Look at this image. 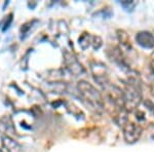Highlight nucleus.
Returning a JSON list of instances; mask_svg holds the SVG:
<instances>
[{
    "label": "nucleus",
    "instance_id": "obj_1",
    "mask_svg": "<svg viewBox=\"0 0 154 152\" xmlns=\"http://www.w3.org/2000/svg\"><path fill=\"white\" fill-rule=\"evenodd\" d=\"M77 91H78L80 98L82 99L83 103L91 111L96 112V113L103 112L104 108H105L104 98L93 84L85 80H80L77 83Z\"/></svg>",
    "mask_w": 154,
    "mask_h": 152
},
{
    "label": "nucleus",
    "instance_id": "obj_2",
    "mask_svg": "<svg viewBox=\"0 0 154 152\" xmlns=\"http://www.w3.org/2000/svg\"><path fill=\"white\" fill-rule=\"evenodd\" d=\"M125 108L128 111H135L142 102V88L137 76H130L122 89Z\"/></svg>",
    "mask_w": 154,
    "mask_h": 152
},
{
    "label": "nucleus",
    "instance_id": "obj_3",
    "mask_svg": "<svg viewBox=\"0 0 154 152\" xmlns=\"http://www.w3.org/2000/svg\"><path fill=\"white\" fill-rule=\"evenodd\" d=\"M91 70L95 80L98 82L99 85L103 88V89L111 83L106 65H104L101 62H91Z\"/></svg>",
    "mask_w": 154,
    "mask_h": 152
},
{
    "label": "nucleus",
    "instance_id": "obj_4",
    "mask_svg": "<svg viewBox=\"0 0 154 152\" xmlns=\"http://www.w3.org/2000/svg\"><path fill=\"white\" fill-rule=\"evenodd\" d=\"M123 138L126 143H136L137 141L140 139L141 135H142L143 129L139 123H133V121H128L125 126H123Z\"/></svg>",
    "mask_w": 154,
    "mask_h": 152
},
{
    "label": "nucleus",
    "instance_id": "obj_5",
    "mask_svg": "<svg viewBox=\"0 0 154 152\" xmlns=\"http://www.w3.org/2000/svg\"><path fill=\"white\" fill-rule=\"evenodd\" d=\"M64 61H65V65L69 71L73 74L74 76H79L84 74L83 66L79 63V61L77 60V58L74 56L73 54L69 53V51H65L64 53Z\"/></svg>",
    "mask_w": 154,
    "mask_h": 152
},
{
    "label": "nucleus",
    "instance_id": "obj_6",
    "mask_svg": "<svg viewBox=\"0 0 154 152\" xmlns=\"http://www.w3.org/2000/svg\"><path fill=\"white\" fill-rule=\"evenodd\" d=\"M136 41L143 48H153L154 35L148 31H140L136 35Z\"/></svg>",
    "mask_w": 154,
    "mask_h": 152
},
{
    "label": "nucleus",
    "instance_id": "obj_7",
    "mask_svg": "<svg viewBox=\"0 0 154 152\" xmlns=\"http://www.w3.org/2000/svg\"><path fill=\"white\" fill-rule=\"evenodd\" d=\"M107 54H108L110 60H112L114 63H116L118 66H120V68L122 67V68H125V69H130V67L126 64V61L122 54V51H120V48H118V47H116V46H112L111 48L108 49Z\"/></svg>",
    "mask_w": 154,
    "mask_h": 152
},
{
    "label": "nucleus",
    "instance_id": "obj_8",
    "mask_svg": "<svg viewBox=\"0 0 154 152\" xmlns=\"http://www.w3.org/2000/svg\"><path fill=\"white\" fill-rule=\"evenodd\" d=\"M2 146L7 152H22V147L17 141H14L11 137H2Z\"/></svg>",
    "mask_w": 154,
    "mask_h": 152
},
{
    "label": "nucleus",
    "instance_id": "obj_9",
    "mask_svg": "<svg viewBox=\"0 0 154 152\" xmlns=\"http://www.w3.org/2000/svg\"><path fill=\"white\" fill-rule=\"evenodd\" d=\"M117 37L118 40L125 47H131L130 37L125 30H117Z\"/></svg>",
    "mask_w": 154,
    "mask_h": 152
},
{
    "label": "nucleus",
    "instance_id": "obj_10",
    "mask_svg": "<svg viewBox=\"0 0 154 152\" xmlns=\"http://www.w3.org/2000/svg\"><path fill=\"white\" fill-rule=\"evenodd\" d=\"M91 43H93V37L88 33H84L83 35L79 38V45L81 46L82 49H86Z\"/></svg>",
    "mask_w": 154,
    "mask_h": 152
},
{
    "label": "nucleus",
    "instance_id": "obj_11",
    "mask_svg": "<svg viewBox=\"0 0 154 152\" xmlns=\"http://www.w3.org/2000/svg\"><path fill=\"white\" fill-rule=\"evenodd\" d=\"M12 21H14V14H9L8 17H7V20L5 21V23H4V26H3V28H2V31L5 32L6 30L11 27Z\"/></svg>",
    "mask_w": 154,
    "mask_h": 152
},
{
    "label": "nucleus",
    "instance_id": "obj_12",
    "mask_svg": "<svg viewBox=\"0 0 154 152\" xmlns=\"http://www.w3.org/2000/svg\"><path fill=\"white\" fill-rule=\"evenodd\" d=\"M91 44L94 45L95 49L100 48V46L102 45V39L99 36H93V43Z\"/></svg>",
    "mask_w": 154,
    "mask_h": 152
},
{
    "label": "nucleus",
    "instance_id": "obj_13",
    "mask_svg": "<svg viewBox=\"0 0 154 152\" xmlns=\"http://www.w3.org/2000/svg\"><path fill=\"white\" fill-rule=\"evenodd\" d=\"M120 4L125 7L126 11H130L128 8L133 9L134 7H135V5H136V3L134 1H120Z\"/></svg>",
    "mask_w": 154,
    "mask_h": 152
},
{
    "label": "nucleus",
    "instance_id": "obj_14",
    "mask_svg": "<svg viewBox=\"0 0 154 152\" xmlns=\"http://www.w3.org/2000/svg\"><path fill=\"white\" fill-rule=\"evenodd\" d=\"M0 26H1V23H0Z\"/></svg>",
    "mask_w": 154,
    "mask_h": 152
}]
</instances>
